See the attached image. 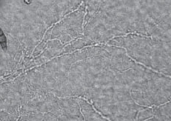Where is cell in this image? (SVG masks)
<instances>
[{
    "label": "cell",
    "mask_w": 171,
    "mask_h": 121,
    "mask_svg": "<svg viewBox=\"0 0 171 121\" xmlns=\"http://www.w3.org/2000/svg\"><path fill=\"white\" fill-rule=\"evenodd\" d=\"M0 43L2 47L3 48H6V43L5 36L3 32L0 33Z\"/></svg>",
    "instance_id": "obj_1"
}]
</instances>
